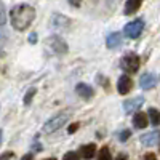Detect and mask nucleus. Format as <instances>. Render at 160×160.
<instances>
[{
	"label": "nucleus",
	"mask_w": 160,
	"mask_h": 160,
	"mask_svg": "<svg viewBox=\"0 0 160 160\" xmlns=\"http://www.w3.org/2000/svg\"><path fill=\"white\" fill-rule=\"evenodd\" d=\"M69 120V114L68 112H59L56 115H53L48 122L43 125L42 131L45 133V135H50V133H55L56 130H59L62 125H66V122Z\"/></svg>",
	"instance_id": "f03ea898"
},
{
	"label": "nucleus",
	"mask_w": 160,
	"mask_h": 160,
	"mask_svg": "<svg viewBox=\"0 0 160 160\" xmlns=\"http://www.w3.org/2000/svg\"><path fill=\"white\" fill-rule=\"evenodd\" d=\"M141 144L146 146V148H152L160 141V133L158 131H149V133H144V135L139 138Z\"/></svg>",
	"instance_id": "6e6552de"
},
{
	"label": "nucleus",
	"mask_w": 160,
	"mask_h": 160,
	"mask_svg": "<svg viewBox=\"0 0 160 160\" xmlns=\"http://www.w3.org/2000/svg\"><path fill=\"white\" fill-rule=\"evenodd\" d=\"M0 142H2V130H0Z\"/></svg>",
	"instance_id": "cd10ccee"
},
{
	"label": "nucleus",
	"mask_w": 160,
	"mask_h": 160,
	"mask_svg": "<svg viewBox=\"0 0 160 160\" xmlns=\"http://www.w3.org/2000/svg\"><path fill=\"white\" fill-rule=\"evenodd\" d=\"M158 146H160V141H158Z\"/></svg>",
	"instance_id": "c85d7f7f"
},
{
	"label": "nucleus",
	"mask_w": 160,
	"mask_h": 160,
	"mask_svg": "<svg viewBox=\"0 0 160 160\" xmlns=\"http://www.w3.org/2000/svg\"><path fill=\"white\" fill-rule=\"evenodd\" d=\"M13 155H15L13 152H5V154L0 155V160H11V158H13Z\"/></svg>",
	"instance_id": "412c9836"
},
{
	"label": "nucleus",
	"mask_w": 160,
	"mask_h": 160,
	"mask_svg": "<svg viewBox=\"0 0 160 160\" xmlns=\"http://www.w3.org/2000/svg\"><path fill=\"white\" fill-rule=\"evenodd\" d=\"M133 123H135V127L139 128V130L146 128V127H148V123H149L148 114H144V112H136L135 117H133Z\"/></svg>",
	"instance_id": "f8f14e48"
},
{
	"label": "nucleus",
	"mask_w": 160,
	"mask_h": 160,
	"mask_svg": "<svg viewBox=\"0 0 160 160\" xmlns=\"http://www.w3.org/2000/svg\"><path fill=\"white\" fill-rule=\"evenodd\" d=\"M141 3H142V0H127L125 15H133V13H136L141 8Z\"/></svg>",
	"instance_id": "4468645a"
},
{
	"label": "nucleus",
	"mask_w": 160,
	"mask_h": 160,
	"mask_svg": "<svg viewBox=\"0 0 160 160\" xmlns=\"http://www.w3.org/2000/svg\"><path fill=\"white\" fill-rule=\"evenodd\" d=\"M45 160H56L55 157H50V158H45Z\"/></svg>",
	"instance_id": "bb28decb"
},
{
	"label": "nucleus",
	"mask_w": 160,
	"mask_h": 160,
	"mask_svg": "<svg viewBox=\"0 0 160 160\" xmlns=\"http://www.w3.org/2000/svg\"><path fill=\"white\" fill-rule=\"evenodd\" d=\"M35 19V10L34 7L28 5V3H19L15 5L10 11V21L11 26L15 28L16 31L22 32L29 28L32 24V21Z\"/></svg>",
	"instance_id": "f257e3e1"
},
{
	"label": "nucleus",
	"mask_w": 160,
	"mask_h": 160,
	"mask_svg": "<svg viewBox=\"0 0 160 160\" xmlns=\"http://www.w3.org/2000/svg\"><path fill=\"white\" fill-rule=\"evenodd\" d=\"M144 104V98L141 96H136V98H133V99H127L123 102V109L127 114H131V112H138L139 108Z\"/></svg>",
	"instance_id": "0eeeda50"
},
{
	"label": "nucleus",
	"mask_w": 160,
	"mask_h": 160,
	"mask_svg": "<svg viewBox=\"0 0 160 160\" xmlns=\"http://www.w3.org/2000/svg\"><path fill=\"white\" fill-rule=\"evenodd\" d=\"M131 87H133V82H131V78L127 74H123L122 77L118 78V82H117V91L120 93V95H127V93H130Z\"/></svg>",
	"instance_id": "1a4fd4ad"
},
{
	"label": "nucleus",
	"mask_w": 160,
	"mask_h": 160,
	"mask_svg": "<svg viewBox=\"0 0 160 160\" xmlns=\"http://www.w3.org/2000/svg\"><path fill=\"white\" fill-rule=\"evenodd\" d=\"M95 154H96V144H85V146H82L80 148V155H82L85 160H90V158H93L95 157Z\"/></svg>",
	"instance_id": "ddd939ff"
},
{
	"label": "nucleus",
	"mask_w": 160,
	"mask_h": 160,
	"mask_svg": "<svg viewBox=\"0 0 160 160\" xmlns=\"http://www.w3.org/2000/svg\"><path fill=\"white\" fill-rule=\"evenodd\" d=\"M47 45L55 51V53H58V55H64V53H68V43L64 42V40L61 38V37H58V35H53V37H50L48 40H47Z\"/></svg>",
	"instance_id": "39448f33"
},
{
	"label": "nucleus",
	"mask_w": 160,
	"mask_h": 160,
	"mask_svg": "<svg viewBox=\"0 0 160 160\" xmlns=\"http://www.w3.org/2000/svg\"><path fill=\"white\" fill-rule=\"evenodd\" d=\"M144 29V21L142 19H135V21H131L125 26V29H123V34L128 37V38H138L141 35Z\"/></svg>",
	"instance_id": "20e7f679"
},
{
	"label": "nucleus",
	"mask_w": 160,
	"mask_h": 160,
	"mask_svg": "<svg viewBox=\"0 0 160 160\" xmlns=\"http://www.w3.org/2000/svg\"><path fill=\"white\" fill-rule=\"evenodd\" d=\"M7 21V13H5V5L0 2V26H3Z\"/></svg>",
	"instance_id": "f3484780"
},
{
	"label": "nucleus",
	"mask_w": 160,
	"mask_h": 160,
	"mask_svg": "<svg viewBox=\"0 0 160 160\" xmlns=\"http://www.w3.org/2000/svg\"><path fill=\"white\" fill-rule=\"evenodd\" d=\"M120 68L127 74H135L139 69V58L136 53H128L120 59Z\"/></svg>",
	"instance_id": "7ed1b4c3"
},
{
	"label": "nucleus",
	"mask_w": 160,
	"mask_h": 160,
	"mask_svg": "<svg viewBox=\"0 0 160 160\" xmlns=\"http://www.w3.org/2000/svg\"><path fill=\"white\" fill-rule=\"evenodd\" d=\"M32 158H34V157H32V154H26L21 160H32Z\"/></svg>",
	"instance_id": "393cba45"
},
{
	"label": "nucleus",
	"mask_w": 160,
	"mask_h": 160,
	"mask_svg": "<svg viewBox=\"0 0 160 160\" xmlns=\"http://www.w3.org/2000/svg\"><path fill=\"white\" fill-rule=\"evenodd\" d=\"M62 160H80V157L77 152H68V154H64Z\"/></svg>",
	"instance_id": "a211bd4d"
},
{
	"label": "nucleus",
	"mask_w": 160,
	"mask_h": 160,
	"mask_svg": "<svg viewBox=\"0 0 160 160\" xmlns=\"http://www.w3.org/2000/svg\"><path fill=\"white\" fill-rule=\"evenodd\" d=\"M148 117H149L151 123H152L154 127H158V125H160V111H158V109L151 108V109L148 111Z\"/></svg>",
	"instance_id": "2eb2a0df"
},
{
	"label": "nucleus",
	"mask_w": 160,
	"mask_h": 160,
	"mask_svg": "<svg viewBox=\"0 0 160 160\" xmlns=\"http://www.w3.org/2000/svg\"><path fill=\"white\" fill-rule=\"evenodd\" d=\"M130 136H131V131H130V130H123V131L118 135V139L122 141V142H125V141H127Z\"/></svg>",
	"instance_id": "6ab92c4d"
},
{
	"label": "nucleus",
	"mask_w": 160,
	"mask_h": 160,
	"mask_svg": "<svg viewBox=\"0 0 160 160\" xmlns=\"http://www.w3.org/2000/svg\"><path fill=\"white\" fill-rule=\"evenodd\" d=\"M106 45H108L111 50L118 48L120 45H122V34H118V32H112V34H109L108 38H106Z\"/></svg>",
	"instance_id": "9b49d317"
},
{
	"label": "nucleus",
	"mask_w": 160,
	"mask_h": 160,
	"mask_svg": "<svg viewBox=\"0 0 160 160\" xmlns=\"http://www.w3.org/2000/svg\"><path fill=\"white\" fill-rule=\"evenodd\" d=\"M82 2H83V0H69V3L72 5V7H80V5H82Z\"/></svg>",
	"instance_id": "4be33fe9"
},
{
	"label": "nucleus",
	"mask_w": 160,
	"mask_h": 160,
	"mask_svg": "<svg viewBox=\"0 0 160 160\" xmlns=\"http://www.w3.org/2000/svg\"><path fill=\"white\" fill-rule=\"evenodd\" d=\"M78 127H80V123H72V125L69 127V133H74V131H75Z\"/></svg>",
	"instance_id": "b1692460"
},
{
	"label": "nucleus",
	"mask_w": 160,
	"mask_h": 160,
	"mask_svg": "<svg viewBox=\"0 0 160 160\" xmlns=\"http://www.w3.org/2000/svg\"><path fill=\"white\" fill-rule=\"evenodd\" d=\"M98 160H112V155H111V151L106 148H104L99 151V155H98Z\"/></svg>",
	"instance_id": "dca6fc26"
},
{
	"label": "nucleus",
	"mask_w": 160,
	"mask_h": 160,
	"mask_svg": "<svg viewBox=\"0 0 160 160\" xmlns=\"http://www.w3.org/2000/svg\"><path fill=\"white\" fill-rule=\"evenodd\" d=\"M34 95H35V88H32L31 91H28V95L24 96V104H31V101H32Z\"/></svg>",
	"instance_id": "aec40b11"
},
{
	"label": "nucleus",
	"mask_w": 160,
	"mask_h": 160,
	"mask_svg": "<svg viewBox=\"0 0 160 160\" xmlns=\"http://www.w3.org/2000/svg\"><path fill=\"white\" fill-rule=\"evenodd\" d=\"M75 91H77V95L80 98H83V99H90L93 95H95V91H93V87L87 85V83H78L75 87Z\"/></svg>",
	"instance_id": "9d476101"
},
{
	"label": "nucleus",
	"mask_w": 160,
	"mask_h": 160,
	"mask_svg": "<svg viewBox=\"0 0 160 160\" xmlns=\"http://www.w3.org/2000/svg\"><path fill=\"white\" fill-rule=\"evenodd\" d=\"M142 160H157V157H155L154 154H146Z\"/></svg>",
	"instance_id": "5701e85b"
},
{
	"label": "nucleus",
	"mask_w": 160,
	"mask_h": 160,
	"mask_svg": "<svg viewBox=\"0 0 160 160\" xmlns=\"http://www.w3.org/2000/svg\"><path fill=\"white\" fill-rule=\"evenodd\" d=\"M157 82H158V75H155L152 72H146L139 78V87L142 90H151V88H154L157 85Z\"/></svg>",
	"instance_id": "423d86ee"
},
{
	"label": "nucleus",
	"mask_w": 160,
	"mask_h": 160,
	"mask_svg": "<svg viewBox=\"0 0 160 160\" xmlns=\"http://www.w3.org/2000/svg\"><path fill=\"white\" fill-rule=\"evenodd\" d=\"M117 160H127V157H125V155H120V157H118Z\"/></svg>",
	"instance_id": "a878e982"
}]
</instances>
